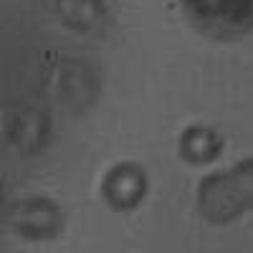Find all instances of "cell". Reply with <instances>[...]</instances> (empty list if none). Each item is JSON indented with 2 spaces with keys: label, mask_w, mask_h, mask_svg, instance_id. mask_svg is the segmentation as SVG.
<instances>
[{
  "label": "cell",
  "mask_w": 253,
  "mask_h": 253,
  "mask_svg": "<svg viewBox=\"0 0 253 253\" xmlns=\"http://www.w3.org/2000/svg\"><path fill=\"white\" fill-rule=\"evenodd\" d=\"M51 114L38 107H15L5 119V139L20 155H36L51 142Z\"/></svg>",
  "instance_id": "cell-5"
},
{
  "label": "cell",
  "mask_w": 253,
  "mask_h": 253,
  "mask_svg": "<svg viewBox=\"0 0 253 253\" xmlns=\"http://www.w3.org/2000/svg\"><path fill=\"white\" fill-rule=\"evenodd\" d=\"M195 208L210 225H230L253 210V157L205 175L195 193Z\"/></svg>",
  "instance_id": "cell-1"
},
{
  "label": "cell",
  "mask_w": 253,
  "mask_h": 253,
  "mask_svg": "<svg viewBox=\"0 0 253 253\" xmlns=\"http://www.w3.org/2000/svg\"><path fill=\"white\" fill-rule=\"evenodd\" d=\"M223 137L208 124H187L177 137V155L187 165H210L223 152Z\"/></svg>",
  "instance_id": "cell-7"
},
{
  "label": "cell",
  "mask_w": 253,
  "mask_h": 253,
  "mask_svg": "<svg viewBox=\"0 0 253 253\" xmlns=\"http://www.w3.org/2000/svg\"><path fill=\"white\" fill-rule=\"evenodd\" d=\"M180 10L198 33L220 43L253 31V0H180Z\"/></svg>",
  "instance_id": "cell-2"
},
{
  "label": "cell",
  "mask_w": 253,
  "mask_h": 253,
  "mask_svg": "<svg viewBox=\"0 0 253 253\" xmlns=\"http://www.w3.org/2000/svg\"><path fill=\"white\" fill-rule=\"evenodd\" d=\"M53 13L79 36H96L109 23L107 0H53Z\"/></svg>",
  "instance_id": "cell-6"
},
{
  "label": "cell",
  "mask_w": 253,
  "mask_h": 253,
  "mask_svg": "<svg viewBox=\"0 0 253 253\" xmlns=\"http://www.w3.org/2000/svg\"><path fill=\"white\" fill-rule=\"evenodd\" d=\"M150 195V177L139 162H117L101 180V198L117 213H129Z\"/></svg>",
  "instance_id": "cell-4"
},
{
  "label": "cell",
  "mask_w": 253,
  "mask_h": 253,
  "mask_svg": "<svg viewBox=\"0 0 253 253\" xmlns=\"http://www.w3.org/2000/svg\"><path fill=\"white\" fill-rule=\"evenodd\" d=\"M5 225L15 236L26 238L31 243H43V241H53L63 230L66 215H63V210L56 200L43 198V195H28V198H18L8 205Z\"/></svg>",
  "instance_id": "cell-3"
}]
</instances>
